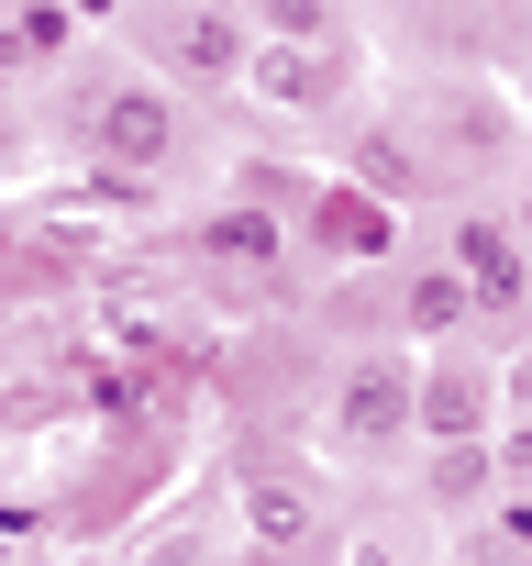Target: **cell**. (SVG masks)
Masks as SVG:
<instances>
[{"instance_id":"obj_1","label":"cell","mask_w":532,"mask_h":566,"mask_svg":"<svg viewBox=\"0 0 532 566\" xmlns=\"http://www.w3.org/2000/svg\"><path fill=\"white\" fill-rule=\"evenodd\" d=\"M444 266L466 277V301H477V312H521V301H532V244H521V222H488V211H466Z\"/></svg>"},{"instance_id":"obj_2","label":"cell","mask_w":532,"mask_h":566,"mask_svg":"<svg viewBox=\"0 0 532 566\" xmlns=\"http://www.w3.org/2000/svg\"><path fill=\"white\" fill-rule=\"evenodd\" d=\"M411 356H366V367H344V389H333V444H400V433H422L411 422Z\"/></svg>"},{"instance_id":"obj_3","label":"cell","mask_w":532,"mask_h":566,"mask_svg":"<svg viewBox=\"0 0 532 566\" xmlns=\"http://www.w3.org/2000/svg\"><path fill=\"white\" fill-rule=\"evenodd\" d=\"M167 145H178V101H167L156 78H134V90H100V167H123V178H156V167H167Z\"/></svg>"},{"instance_id":"obj_4","label":"cell","mask_w":532,"mask_h":566,"mask_svg":"<svg viewBox=\"0 0 532 566\" xmlns=\"http://www.w3.org/2000/svg\"><path fill=\"white\" fill-rule=\"evenodd\" d=\"M311 244L344 255V266H366V255L400 244V200H377V189H355V178H322V189H311Z\"/></svg>"},{"instance_id":"obj_5","label":"cell","mask_w":532,"mask_h":566,"mask_svg":"<svg viewBox=\"0 0 532 566\" xmlns=\"http://www.w3.org/2000/svg\"><path fill=\"white\" fill-rule=\"evenodd\" d=\"M244 101H266V112H322L333 101V45H244V78H233Z\"/></svg>"},{"instance_id":"obj_6","label":"cell","mask_w":532,"mask_h":566,"mask_svg":"<svg viewBox=\"0 0 532 566\" xmlns=\"http://www.w3.org/2000/svg\"><path fill=\"white\" fill-rule=\"evenodd\" d=\"M411 422H422L433 444H455V433H488V367H466V356H433V367H422V389H411Z\"/></svg>"},{"instance_id":"obj_7","label":"cell","mask_w":532,"mask_h":566,"mask_svg":"<svg viewBox=\"0 0 532 566\" xmlns=\"http://www.w3.org/2000/svg\"><path fill=\"white\" fill-rule=\"evenodd\" d=\"M244 45H255V34H244L233 12H178V23H167V56H178L189 78H211V90L244 78Z\"/></svg>"},{"instance_id":"obj_8","label":"cell","mask_w":532,"mask_h":566,"mask_svg":"<svg viewBox=\"0 0 532 566\" xmlns=\"http://www.w3.org/2000/svg\"><path fill=\"white\" fill-rule=\"evenodd\" d=\"M244 533H255V555H300L311 544V489L300 478H244Z\"/></svg>"},{"instance_id":"obj_9","label":"cell","mask_w":532,"mask_h":566,"mask_svg":"<svg viewBox=\"0 0 532 566\" xmlns=\"http://www.w3.org/2000/svg\"><path fill=\"white\" fill-rule=\"evenodd\" d=\"M422 489H433L444 511H488V500H499V444H488V433H455V444H433Z\"/></svg>"},{"instance_id":"obj_10","label":"cell","mask_w":532,"mask_h":566,"mask_svg":"<svg viewBox=\"0 0 532 566\" xmlns=\"http://www.w3.org/2000/svg\"><path fill=\"white\" fill-rule=\"evenodd\" d=\"M355 189H377V200H422V189H433V167H422V145H411V134H389V123H377V134H355Z\"/></svg>"},{"instance_id":"obj_11","label":"cell","mask_w":532,"mask_h":566,"mask_svg":"<svg viewBox=\"0 0 532 566\" xmlns=\"http://www.w3.org/2000/svg\"><path fill=\"white\" fill-rule=\"evenodd\" d=\"M200 255H222V266H278V211H211V222H200Z\"/></svg>"},{"instance_id":"obj_12","label":"cell","mask_w":532,"mask_h":566,"mask_svg":"<svg viewBox=\"0 0 532 566\" xmlns=\"http://www.w3.org/2000/svg\"><path fill=\"white\" fill-rule=\"evenodd\" d=\"M477 566H532V489H499L477 511Z\"/></svg>"},{"instance_id":"obj_13","label":"cell","mask_w":532,"mask_h":566,"mask_svg":"<svg viewBox=\"0 0 532 566\" xmlns=\"http://www.w3.org/2000/svg\"><path fill=\"white\" fill-rule=\"evenodd\" d=\"M56 45H67V12H56V0L0 12V67H34V56H56Z\"/></svg>"},{"instance_id":"obj_14","label":"cell","mask_w":532,"mask_h":566,"mask_svg":"<svg viewBox=\"0 0 532 566\" xmlns=\"http://www.w3.org/2000/svg\"><path fill=\"white\" fill-rule=\"evenodd\" d=\"M400 312H411V334H455V323H466L477 301H466V277H455V266H422Z\"/></svg>"},{"instance_id":"obj_15","label":"cell","mask_w":532,"mask_h":566,"mask_svg":"<svg viewBox=\"0 0 532 566\" xmlns=\"http://www.w3.org/2000/svg\"><path fill=\"white\" fill-rule=\"evenodd\" d=\"M266 45H333V0H255Z\"/></svg>"},{"instance_id":"obj_16","label":"cell","mask_w":532,"mask_h":566,"mask_svg":"<svg viewBox=\"0 0 532 566\" xmlns=\"http://www.w3.org/2000/svg\"><path fill=\"white\" fill-rule=\"evenodd\" d=\"M488 444H499V478H510V489H532V411H521L510 433H488Z\"/></svg>"},{"instance_id":"obj_17","label":"cell","mask_w":532,"mask_h":566,"mask_svg":"<svg viewBox=\"0 0 532 566\" xmlns=\"http://www.w3.org/2000/svg\"><path fill=\"white\" fill-rule=\"evenodd\" d=\"M344 566H411V555H400V544H355Z\"/></svg>"},{"instance_id":"obj_18","label":"cell","mask_w":532,"mask_h":566,"mask_svg":"<svg viewBox=\"0 0 532 566\" xmlns=\"http://www.w3.org/2000/svg\"><path fill=\"white\" fill-rule=\"evenodd\" d=\"M67 12H78V23H111V12H123V0H67Z\"/></svg>"},{"instance_id":"obj_19","label":"cell","mask_w":532,"mask_h":566,"mask_svg":"<svg viewBox=\"0 0 532 566\" xmlns=\"http://www.w3.org/2000/svg\"><path fill=\"white\" fill-rule=\"evenodd\" d=\"M510 222H521V244H532V189H521V211H510Z\"/></svg>"},{"instance_id":"obj_20","label":"cell","mask_w":532,"mask_h":566,"mask_svg":"<svg viewBox=\"0 0 532 566\" xmlns=\"http://www.w3.org/2000/svg\"><path fill=\"white\" fill-rule=\"evenodd\" d=\"M510 389H521V400H532V356H521V378H510Z\"/></svg>"},{"instance_id":"obj_21","label":"cell","mask_w":532,"mask_h":566,"mask_svg":"<svg viewBox=\"0 0 532 566\" xmlns=\"http://www.w3.org/2000/svg\"><path fill=\"white\" fill-rule=\"evenodd\" d=\"M278 566H289V555H278Z\"/></svg>"}]
</instances>
